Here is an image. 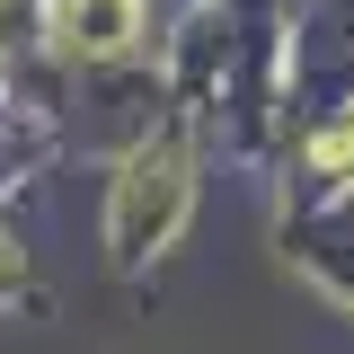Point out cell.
<instances>
[{"mask_svg":"<svg viewBox=\"0 0 354 354\" xmlns=\"http://www.w3.org/2000/svg\"><path fill=\"white\" fill-rule=\"evenodd\" d=\"M133 36V0H62V44L71 53H115V44Z\"/></svg>","mask_w":354,"mask_h":354,"instance_id":"6da1fadb","label":"cell"}]
</instances>
